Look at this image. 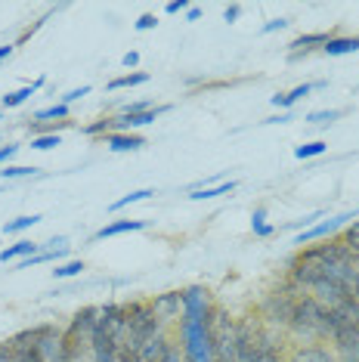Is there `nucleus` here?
Listing matches in <instances>:
<instances>
[{
    "label": "nucleus",
    "mask_w": 359,
    "mask_h": 362,
    "mask_svg": "<svg viewBox=\"0 0 359 362\" xmlns=\"http://www.w3.org/2000/svg\"><path fill=\"white\" fill-rule=\"evenodd\" d=\"M180 303H183V313H180V337H183L186 362H217L208 291L192 285L186 291H180Z\"/></svg>",
    "instance_id": "nucleus-1"
},
{
    "label": "nucleus",
    "mask_w": 359,
    "mask_h": 362,
    "mask_svg": "<svg viewBox=\"0 0 359 362\" xmlns=\"http://www.w3.org/2000/svg\"><path fill=\"white\" fill-rule=\"evenodd\" d=\"M124 332V307H100L96 313V325L90 334V347H93L96 362H118V344Z\"/></svg>",
    "instance_id": "nucleus-2"
},
{
    "label": "nucleus",
    "mask_w": 359,
    "mask_h": 362,
    "mask_svg": "<svg viewBox=\"0 0 359 362\" xmlns=\"http://www.w3.org/2000/svg\"><path fill=\"white\" fill-rule=\"evenodd\" d=\"M167 109L170 105H161V109H152V112H140V115H115V118H109L112 134H130V130H136V127H146V124H152L158 115H165Z\"/></svg>",
    "instance_id": "nucleus-3"
},
{
    "label": "nucleus",
    "mask_w": 359,
    "mask_h": 362,
    "mask_svg": "<svg viewBox=\"0 0 359 362\" xmlns=\"http://www.w3.org/2000/svg\"><path fill=\"white\" fill-rule=\"evenodd\" d=\"M353 217H356V211H347V214H338V217H329L325 223H316V226H310L307 233H298L295 235V245H310L313 238H322V235L334 233V229H341L347 220H353Z\"/></svg>",
    "instance_id": "nucleus-4"
},
{
    "label": "nucleus",
    "mask_w": 359,
    "mask_h": 362,
    "mask_svg": "<svg viewBox=\"0 0 359 362\" xmlns=\"http://www.w3.org/2000/svg\"><path fill=\"white\" fill-rule=\"evenodd\" d=\"M152 310L158 316V322H170L183 313V303H180V291H170V294H161V298L152 300Z\"/></svg>",
    "instance_id": "nucleus-5"
},
{
    "label": "nucleus",
    "mask_w": 359,
    "mask_h": 362,
    "mask_svg": "<svg viewBox=\"0 0 359 362\" xmlns=\"http://www.w3.org/2000/svg\"><path fill=\"white\" fill-rule=\"evenodd\" d=\"M105 146H109L112 152H136L146 146V139L140 134H109L105 136Z\"/></svg>",
    "instance_id": "nucleus-6"
},
{
    "label": "nucleus",
    "mask_w": 359,
    "mask_h": 362,
    "mask_svg": "<svg viewBox=\"0 0 359 362\" xmlns=\"http://www.w3.org/2000/svg\"><path fill=\"white\" fill-rule=\"evenodd\" d=\"M35 254H40V245H35V242H16L13 248H4V251H0V263L25 260V257H35Z\"/></svg>",
    "instance_id": "nucleus-7"
},
{
    "label": "nucleus",
    "mask_w": 359,
    "mask_h": 362,
    "mask_svg": "<svg viewBox=\"0 0 359 362\" xmlns=\"http://www.w3.org/2000/svg\"><path fill=\"white\" fill-rule=\"evenodd\" d=\"M359 50V37H329L322 47L325 56H347Z\"/></svg>",
    "instance_id": "nucleus-8"
},
{
    "label": "nucleus",
    "mask_w": 359,
    "mask_h": 362,
    "mask_svg": "<svg viewBox=\"0 0 359 362\" xmlns=\"http://www.w3.org/2000/svg\"><path fill=\"white\" fill-rule=\"evenodd\" d=\"M143 226H146V220H115V223H105L93 238H112V235H121V233H136V229H143Z\"/></svg>",
    "instance_id": "nucleus-9"
},
{
    "label": "nucleus",
    "mask_w": 359,
    "mask_h": 362,
    "mask_svg": "<svg viewBox=\"0 0 359 362\" xmlns=\"http://www.w3.org/2000/svg\"><path fill=\"white\" fill-rule=\"evenodd\" d=\"M235 180H220L217 186H208V189H192L189 199L192 202H205V199H217V195H226V192H235Z\"/></svg>",
    "instance_id": "nucleus-10"
},
{
    "label": "nucleus",
    "mask_w": 359,
    "mask_h": 362,
    "mask_svg": "<svg viewBox=\"0 0 359 362\" xmlns=\"http://www.w3.org/2000/svg\"><path fill=\"white\" fill-rule=\"evenodd\" d=\"M40 87H44V78H37V81H35V84H31V87H22V90H16V93H6L4 100H0V105H4V109H16V105L28 103V100H31V96L37 93Z\"/></svg>",
    "instance_id": "nucleus-11"
},
{
    "label": "nucleus",
    "mask_w": 359,
    "mask_h": 362,
    "mask_svg": "<svg viewBox=\"0 0 359 362\" xmlns=\"http://www.w3.org/2000/svg\"><path fill=\"white\" fill-rule=\"evenodd\" d=\"M310 93H313V84H300V87L291 90V93H279V96H273V100H269V103H273L276 109H291V105H295V103L307 100Z\"/></svg>",
    "instance_id": "nucleus-12"
},
{
    "label": "nucleus",
    "mask_w": 359,
    "mask_h": 362,
    "mask_svg": "<svg viewBox=\"0 0 359 362\" xmlns=\"http://www.w3.org/2000/svg\"><path fill=\"white\" fill-rule=\"evenodd\" d=\"M149 81V71H130V75H121V78H112L109 84V90H124V87H140V84H146Z\"/></svg>",
    "instance_id": "nucleus-13"
},
{
    "label": "nucleus",
    "mask_w": 359,
    "mask_h": 362,
    "mask_svg": "<svg viewBox=\"0 0 359 362\" xmlns=\"http://www.w3.org/2000/svg\"><path fill=\"white\" fill-rule=\"evenodd\" d=\"M152 195H155V189H136V192H127L124 199L112 202V204H109V211H124V208H130V204H136V202L152 199Z\"/></svg>",
    "instance_id": "nucleus-14"
},
{
    "label": "nucleus",
    "mask_w": 359,
    "mask_h": 362,
    "mask_svg": "<svg viewBox=\"0 0 359 362\" xmlns=\"http://www.w3.org/2000/svg\"><path fill=\"white\" fill-rule=\"evenodd\" d=\"M325 40H329V35L325 31H316V35H304V37H298V40H291V50L300 53V50H310V47H325Z\"/></svg>",
    "instance_id": "nucleus-15"
},
{
    "label": "nucleus",
    "mask_w": 359,
    "mask_h": 362,
    "mask_svg": "<svg viewBox=\"0 0 359 362\" xmlns=\"http://www.w3.org/2000/svg\"><path fill=\"white\" fill-rule=\"evenodd\" d=\"M40 220H44L40 214H28V217H19V220H13V223H6V226H4V233H6V235L22 233V229H31L35 223H40Z\"/></svg>",
    "instance_id": "nucleus-16"
},
{
    "label": "nucleus",
    "mask_w": 359,
    "mask_h": 362,
    "mask_svg": "<svg viewBox=\"0 0 359 362\" xmlns=\"http://www.w3.org/2000/svg\"><path fill=\"white\" fill-rule=\"evenodd\" d=\"M84 273V260H69V263H59V267L53 269L56 279H71V276H81Z\"/></svg>",
    "instance_id": "nucleus-17"
},
{
    "label": "nucleus",
    "mask_w": 359,
    "mask_h": 362,
    "mask_svg": "<svg viewBox=\"0 0 359 362\" xmlns=\"http://www.w3.org/2000/svg\"><path fill=\"white\" fill-rule=\"evenodd\" d=\"M264 220H266V208H257V211H254V217H251V226H254V235H273V233H276V226L264 223Z\"/></svg>",
    "instance_id": "nucleus-18"
},
{
    "label": "nucleus",
    "mask_w": 359,
    "mask_h": 362,
    "mask_svg": "<svg viewBox=\"0 0 359 362\" xmlns=\"http://www.w3.org/2000/svg\"><path fill=\"white\" fill-rule=\"evenodd\" d=\"M329 146L322 143V139H316V143H307V146H298L295 149V158H316V155H322Z\"/></svg>",
    "instance_id": "nucleus-19"
},
{
    "label": "nucleus",
    "mask_w": 359,
    "mask_h": 362,
    "mask_svg": "<svg viewBox=\"0 0 359 362\" xmlns=\"http://www.w3.org/2000/svg\"><path fill=\"white\" fill-rule=\"evenodd\" d=\"M47 118H69V105L56 103V105H50V109L35 112V121H47Z\"/></svg>",
    "instance_id": "nucleus-20"
},
{
    "label": "nucleus",
    "mask_w": 359,
    "mask_h": 362,
    "mask_svg": "<svg viewBox=\"0 0 359 362\" xmlns=\"http://www.w3.org/2000/svg\"><path fill=\"white\" fill-rule=\"evenodd\" d=\"M341 118V109H329V112H310L307 121L310 124H331V121Z\"/></svg>",
    "instance_id": "nucleus-21"
},
{
    "label": "nucleus",
    "mask_w": 359,
    "mask_h": 362,
    "mask_svg": "<svg viewBox=\"0 0 359 362\" xmlns=\"http://www.w3.org/2000/svg\"><path fill=\"white\" fill-rule=\"evenodd\" d=\"M56 146H59V136H56V134H44V136H31V149H37V152L56 149Z\"/></svg>",
    "instance_id": "nucleus-22"
},
{
    "label": "nucleus",
    "mask_w": 359,
    "mask_h": 362,
    "mask_svg": "<svg viewBox=\"0 0 359 362\" xmlns=\"http://www.w3.org/2000/svg\"><path fill=\"white\" fill-rule=\"evenodd\" d=\"M16 350V362H44L37 347H13Z\"/></svg>",
    "instance_id": "nucleus-23"
},
{
    "label": "nucleus",
    "mask_w": 359,
    "mask_h": 362,
    "mask_svg": "<svg viewBox=\"0 0 359 362\" xmlns=\"http://www.w3.org/2000/svg\"><path fill=\"white\" fill-rule=\"evenodd\" d=\"M295 362H334V359L325 350H304V353H298Z\"/></svg>",
    "instance_id": "nucleus-24"
},
{
    "label": "nucleus",
    "mask_w": 359,
    "mask_h": 362,
    "mask_svg": "<svg viewBox=\"0 0 359 362\" xmlns=\"http://www.w3.org/2000/svg\"><path fill=\"white\" fill-rule=\"evenodd\" d=\"M37 174V168H4L0 170V180H19V177H31Z\"/></svg>",
    "instance_id": "nucleus-25"
},
{
    "label": "nucleus",
    "mask_w": 359,
    "mask_h": 362,
    "mask_svg": "<svg viewBox=\"0 0 359 362\" xmlns=\"http://www.w3.org/2000/svg\"><path fill=\"white\" fill-rule=\"evenodd\" d=\"M87 93H90V87L84 84V87H78V90H69V93H62V96H59V103H62V105H71L75 100H84Z\"/></svg>",
    "instance_id": "nucleus-26"
},
{
    "label": "nucleus",
    "mask_w": 359,
    "mask_h": 362,
    "mask_svg": "<svg viewBox=\"0 0 359 362\" xmlns=\"http://www.w3.org/2000/svg\"><path fill=\"white\" fill-rule=\"evenodd\" d=\"M155 25H158V19H155L152 13H143L140 19H136V31H152Z\"/></svg>",
    "instance_id": "nucleus-27"
},
{
    "label": "nucleus",
    "mask_w": 359,
    "mask_h": 362,
    "mask_svg": "<svg viewBox=\"0 0 359 362\" xmlns=\"http://www.w3.org/2000/svg\"><path fill=\"white\" fill-rule=\"evenodd\" d=\"M282 28H288V19H269L260 31H264V35H269V31H282Z\"/></svg>",
    "instance_id": "nucleus-28"
},
{
    "label": "nucleus",
    "mask_w": 359,
    "mask_h": 362,
    "mask_svg": "<svg viewBox=\"0 0 359 362\" xmlns=\"http://www.w3.org/2000/svg\"><path fill=\"white\" fill-rule=\"evenodd\" d=\"M16 152H19V146H13V143H10V146H0V164H4V161H10Z\"/></svg>",
    "instance_id": "nucleus-29"
},
{
    "label": "nucleus",
    "mask_w": 359,
    "mask_h": 362,
    "mask_svg": "<svg viewBox=\"0 0 359 362\" xmlns=\"http://www.w3.org/2000/svg\"><path fill=\"white\" fill-rule=\"evenodd\" d=\"M180 10H189V4H186V0H174V4H167V6H165V13H167V16H174V13H180Z\"/></svg>",
    "instance_id": "nucleus-30"
},
{
    "label": "nucleus",
    "mask_w": 359,
    "mask_h": 362,
    "mask_svg": "<svg viewBox=\"0 0 359 362\" xmlns=\"http://www.w3.org/2000/svg\"><path fill=\"white\" fill-rule=\"evenodd\" d=\"M239 13H242V6H239V4H235V6H226L223 19H226V22H235V19H239Z\"/></svg>",
    "instance_id": "nucleus-31"
},
{
    "label": "nucleus",
    "mask_w": 359,
    "mask_h": 362,
    "mask_svg": "<svg viewBox=\"0 0 359 362\" xmlns=\"http://www.w3.org/2000/svg\"><path fill=\"white\" fill-rule=\"evenodd\" d=\"M121 62H124L127 69H134V65L140 62V53H136V50H130V53H124V59H121Z\"/></svg>",
    "instance_id": "nucleus-32"
},
{
    "label": "nucleus",
    "mask_w": 359,
    "mask_h": 362,
    "mask_svg": "<svg viewBox=\"0 0 359 362\" xmlns=\"http://www.w3.org/2000/svg\"><path fill=\"white\" fill-rule=\"evenodd\" d=\"M158 362H183V359H180V353H177L174 347H167V353H165V356H161Z\"/></svg>",
    "instance_id": "nucleus-33"
},
{
    "label": "nucleus",
    "mask_w": 359,
    "mask_h": 362,
    "mask_svg": "<svg viewBox=\"0 0 359 362\" xmlns=\"http://www.w3.org/2000/svg\"><path fill=\"white\" fill-rule=\"evenodd\" d=\"M13 50H16V44H6V47H0V62H4V59H10V56H13Z\"/></svg>",
    "instance_id": "nucleus-34"
},
{
    "label": "nucleus",
    "mask_w": 359,
    "mask_h": 362,
    "mask_svg": "<svg viewBox=\"0 0 359 362\" xmlns=\"http://www.w3.org/2000/svg\"><path fill=\"white\" fill-rule=\"evenodd\" d=\"M285 121H288V112H282V115H279V118H266V121H264V124H285Z\"/></svg>",
    "instance_id": "nucleus-35"
},
{
    "label": "nucleus",
    "mask_w": 359,
    "mask_h": 362,
    "mask_svg": "<svg viewBox=\"0 0 359 362\" xmlns=\"http://www.w3.org/2000/svg\"><path fill=\"white\" fill-rule=\"evenodd\" d=\"M186 16H189V22H195V19H201V10H199V6H189Z\"/></svg>",
    "instance_id": "nucleus-36"
},
{
    "label": "nucleus",
    "mask_w": 359,
    "mask_h": 362,
    "mask_svg": "<svg viewBox=\"0 0 359 362\" xmlns=\"http://www.w3.org/2000/svg\"><path fill=\"white\" fill-rule=\"evenodd\" d=\"M356 294H359V291H356Z\"/></svg>",
    "instance_id": "nucleus-37"
}]
</instances>
